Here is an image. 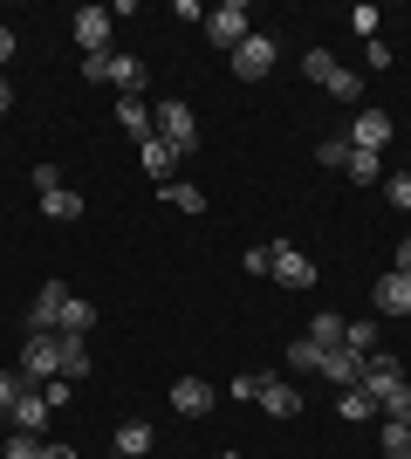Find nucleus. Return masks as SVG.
Segmentation results:
<instances>
[{"label": "nucleus", "mask_w": 411, "mask_h": 459, "mask_svg": "<svg viewBox=\"0 0 411 459\" xmlns=\"http://www.w3.org/2000/svg\"><path fill=\"white\" fill-rule=\"evenodd\" d=\"M0 459H41V439H35V432H7Z\"/></svg>", "instance_id": "28"}, {"label": "nucleus", "mask_w": 411, "mask_h": 459, "mask_svg": "<svg viewBox=\"0 0 411 459\" xmlns=\"http://www.w3.org/2000/svg\"><path fill=\"white\" fill-rule=\"evenodd\" d=\"M21 391H35V384L21 377V370H0V411H14V404H21Z\"/></svg>", "instance_id": "29"}, {"label": "nucleus", "mask_w": 411, "mask_h": 459, "mask_svg": "<svg viewBox=\"0 0 411 459\" xmlns=\"http://www.w3.org/2000/svg\"><path fill=\"white\" fill-rule=\"evenodd\" d=\"M268 69H274V41H268V35H247V41H240V48H234V76L261 82V76H268Z\"/></svg>", "instance_id": "8"}, {"label": "nucleus", "mask_w": 411, "mask_h": 459, "mask_svg": "<svg viewBox=\"0 0 411 459\" xmlns=\"http://www.w3.org/2000/svg\"><path fill=\"white\" fill-rule=\"evenodd\" d=\"M41 459H76V446H56V439H48V446H41Z\"/></svg>", "instance_id": "40"}, {"label": "nucleus", "mask_w": 411, "mask_h": 459, "mask_svg": "<svg viewBox=\"0 0 411 459\" xmlns=\"http://www.w3.org/2000/svg\"><path fill=\"white\" fill-rule=\"evenodd\" d=\"M82 76H90V82H110V56H82Z\"/></svg>", "instance_id": "36"}, {"label": "nucleus", "mask_w": 411, "mask_h": 459, "mask_svg": "<svg viewBox=\"0 0 411 459\" xmlns=\"http://www.w3.org/2000/svg\"><path fill=\"white\" fill-rule=\"evenodd\" d=\"M41 212L69 227V220H82V199H76V192H69V186H56V192H41Z\"/></svg>", "instance_id": "19"}, {"label": "nucleus", "mask_w": 411, "mask_h": 459, "mask_svg": "<svg viewBox=\"0 0 411 459\" xmlns=\"http://www.w3.org/2000/svg\"><path fill=\"white\" fill-rule=\"evenodd\" d=\"M371 308L377 316H411V274H377V288H371Z\"/></svg>", "instance_id": "6"}, {"label": "nucleus", "mask_w": 411, "mask_h": 459, "mask_svg": "<svg viewBox=\"0 0 411 459\" xmlns=\"http://www.w3.org/2000/svg\"><path fill=\"white\" fill-rule=\"evenodd\" d=\"M384 199H391L398 212H411V172H391V178H384Z\"/></svg>", "instance_id": "33"}, {"label": "nucleus", "mask_w": 411, "mask_h": 459, "mask_svg": "<svg viewBox=\"0 0 411 459\" xmlns=\"http://www.w3.org/2000/svg\"><path fill=\"white\" fill-rule=\"evenodd\" d=\"M364 364H371V357H356V350H330V357H322V377H330L336 391H364Z\"/></svg>", "instance_id": "11"}, {"label": "nucleus", "mask_w": 411, "mask_h": 459, "mask_svg": "<svg viewBox=\"0 0 411 459\" xmlns=\"http://www.w3.org/2000/svg\"><path fill=\"white\" fill-rule=\"evenodd\" d=\"M343 172L356 178V186H384V165H377V152H350V165Z\"/></svg>", "instance_id": "25"}, {"label": "nucleus", "mask_w": 411, "mask_h": 459, "mask_svg": "<svg viewBox=\"0 0 411 459\" xmlns=\"http://www.w3.org/2000/svg\"><path fill=\"white\" fill-rule=\"evenodd\" d=\"M48 411H56V404H48V391H21V404L7 411V425H14V432H35V439H41Z\"/></svg>", "instance_id": "13"}, {"label": "nucleus", "mask_w": 411, "mask_h": 459, "mask_svg": "<svg viewBox=\"0 0 411 459\" xmlns=\"http://www.w3.org/2000/svg\"><path fill=\"white\" fill-rule=\"evenodd\" d=\"M117 453H124V459H144V453H151V425H144V419L117 425Z\"/></svg>", "instance_id": "21"}, {"label": "nucleus", "mask_w": 411, "mask_h": 459, "mask_svg": "<svg viewBox=\"0 0 411 459\" xmlns=\"http://www.w3.org/2000/svg\"><path fill=\"white\" fill-rule=\"evenodd\" d=\"M398 274H411V240H398V261H391Z\"/></svg>", "instance_id": "41"}, {"label": "nucleus", "mask_w": 411, "mask_h": 459, "mask_svg": "<svg viewBox=\"0 0 411 459\" xmlns=\"http://www.w3.org/2000/svg\"><path fill=\"white\" fill-rule=\"evenodd\" d=\"M343 137H350V152H384V144H391V117L384 110H356V124Z\"/></svg>", "instance_id": "7"}, {"label": "nucleus", "mask_w": 411, "mask_h": 459, "mask_svg": "<svg viewBox=\"0 0 411 459\" xmlns=\"http://www.w3.org/2000/svg\"><path fill=\"white\" fill-rule=\"evenodd\" d=\"M274 268V247H247V274H268Z\"/></svg>", "instance_id": "38"}, {"label": "nucleus", "mask_w": 411, "mask_h": 459, "mask_svg": "<svg viewBox=\"0 0 411 459\" xmlns=\"http://www.w3.org/2000/svg\"><path fill=\"white\" fill-rule=\"evenodd\" d=\"M62 377L69 384L90 377V336H62Z\"/></svg>", "instance_id": "17"}, {"label": "nucleus", "mask_w": 411, "mask_h": 459, "mask_svg": "<svg viewBox=\"0 0 411 459\" xmlns=\"http://www.w3.org/2000/svg\"><path fill=\"white\" fill-rule=\"evenodd\" d=\"M322 357H330V350L309 343V336H295V343H288V370H315V377H322Z\"/></svg>", "instance_id": "23"}, {"label": "nucleus", "mask_w": 411, "mask_h": 459, "mask_svg": "<svg viewBox=\"0 0 411 459\" xmlns=\"http://www.w3.org/2000/svg\"><path fill=\"white\" fill-rule=\"evenodd\" d=\"M151 124H158V137H165V144H172L178 158H185V152H199V117L185 110L178 96H165V103H158V117H151Z\"/></svg>", "instance_id": "1"}, {"label": "nucleus", "mask_w": 411, "mask_h": 459, "mask_svg": "<svg viewBox=\"0 0 411 459\" xmlns=\"http://www.w3.org/2000/svg\"><path fill=\"white\" fill-rule=\"evenodd\" d=\"M247 35H254V14H247L240 0H227V7H213V14H206V41H213V48H227V56H234Z\"/></svg>", "instance_id": "3"}, {"label": "nucleus", "mask_w": 411, "mask_h": 459, "mask_svg": "<svg viewBox=\"0 0 411 459\" xmlns=\"http://www.w3.org/2000/svg\"><path fill=\"white\" fill-rule=\"evenodd\" d=\"M343 329H350V323L322 308V316H315V323H309V343H322V350H343Z\"/></svg>", "instance_id": "22"}, {"label": "nucleus", "mask_w": 411, "mask_h": 459, "mask_svg": "<svg viewBox=\"0 0 411 459\" xmlns=\"http://www.w3.org/2000/svg\"><path fill=\"white\" fill-rule=\"evenodd\" d=\"M158 199L178 206V212H206V192H199V186H158Z\"/></svg>", "instance_id": "24"}, {"label": "nucleus", "mask_w": 411, "mask_h": 459, "mask_svg": "<svg viewBox=\"0 0 411 459\" xmlns=\"http://www.w3.org/2000/svg\"><path fill=\"white\" fill-rule=\"evenodd\" d=\"M274 281H281V288H315V261H309V254H302V247H274Z\"/></svg>", "instance_id": "9"}, {"label": "nucleus", "mask_w": 411, "mask_h": 459, "mask_svg": "<svg viewBox=\"0 0 411 459\" xmlns=\"http://www.w3.org/2000/svg\"><path fill=\"white\" fill-rule=\"evenodd\" d=\"M172 411L178 419H206V411H213V384L206 377H178L172 384Z\"/></svg>", "instance_id": "10"}, {"label": "nucleus", "mask_w": 411, "mask_h": 459, "mask_svg": "<svg viewBox=\"0 0 411 459\" xmlns=\"http://www.w3.org/2000/svg\"><path fill=\"white\" fill-rule=\"evenodd\" d=\"M261 384H268V377H254V370H240V377H234V398H261Z\"/></svg>", "instance_id": "37"}, {"label": "nucleus", "mask_w": 411, "mask_h": 459, "mask_svg": "<svg viewBox=\"0 0 411 459\" xmlns=\"http://www.w3.org/2000/svg\"><path fill=\"white\" fill-rule=\"evenodd\" d=\"M350 28H356L364 41H377V7H371V0H364V7H350Z\"/></svg>", "instance_id": "35"}, {"label": "nucleus", "mask_w": 411, "mask_h": 459, "mask_svg": "<svg viewBox=\"0 0 411 459\" xmlns=\"http://www.w3.org/2000/svg\"><path fill=\"white\" fill-rule=\"evenodd\" d=\"M384 453H391V459H411V425H384Z\"/></svg>", "instance_id": "34"}, {"label": "nucleus", "mask_w": 411, "mask_h": 459, "mask_svg": "<svg viewBox=\"0 0 411 459\" xmlns=\"http://www.w3.org/2000/svg\"><path fill=\"white\" fill-rule=\"evenodd\" d=\"M117 131H131L137 144H151V137H158L151 110H144V96H117Z\"/></svg>", "instance_id": "14"}, {"label": "nucleus", "mask_w": 411, "mask_h": 459, "mask_svg": "<svg viewBox=\"0 0 411 459\" xmlns=\"http://www.w3.org/2000/svg\"><path fill=\"white\" fill-rule=\"evenodd\" d=\"M315 158H322V165H336V172H343V165H350V137H322V144H315Z\"/></svg>", "instance_id": "32"}, {"label": "nucleus", "mask_w": 411, "mask_h": 459, "mask_svg": "<svg viewBox=\"0 0 411 459\" xmlns=\"http://www.w3.org/2000/svg\"><path fill=\"white\" fill-rule=\"evenodd\" d=\"M14 370L35 384V391H41V384H56L62 377V336H28V350H21Z\"/></svg>", "instance_id": "2"}, {"label": "nucleus", "mask_w": 411, "mask_h": 459, "mask_svg": "<svg viewBox=\"0 0 411 459\" xmlns=\"http://www.w3.org/2000/svg\"><path fill=\"white\" fill-rule=\"evenodd\" d=\"M69 35H76L82 56H110V7H82V14L69 21Z\"/></svg>", "instance_id": "5"}, {"label": "nucleus", "mask_w": 411, "mask_h": 459, "mask_svg": "<svg viewBox=\"0 0 411 459\" xmlns=\"http://www.w3.org/2000/svg\"><path fill=\"white\" fill-rule=\"evenodd\" d=\"M62 308H69V288H62V281H41V295L28 302V336H56Z\"/></svg>", "instance_id": "4"}, {"label": "nucleus", "mask_w": 411, "mask_h": 459, "mask_svg": "<svg viewBox=\"0 0 411 459\" xmlns=\"http://www.w3.org/2000/svg\"><path fill=\"white\" fill-rule=\"evenodd\" d=\"M110 90H117V96H144V62L110 48Z\"/></svg>", "instance_id": "16"}, {"label": "nucleus", "mask_w": 411, "mask_h": 459, "mask_svg": "<svg viewBox=\"0 0 411 459\" xmlns=\"http://www.w3.org/2000/svg\"><path fill=\"white\" fill-rule=\"evenodd\" d=\"M90 323H97V308L82 302V295H69V308H62V323H56V336H90Z\"/></svg>", "instance_id": "20"}, {"label": "nucleus", "mask_w": 411, "mask_h": 459, "mask_svg": "<svg viewBox=\"0 0 411 459\" xmlns=\"http://www.w3.org/2000/svg\"><path fill=\"white\" fill-rule=\"evenodd\" d=\"M261 411H268V419H295V411H302V391L281 384V377H268L261 384Z\"/></svg>", "instance_id": "15"}, {"label": "nucleus", "mask_w": 411, "mask_h": 459, "mask_svg": "<svg viewBox=\"0 0 411 459\" xmlns=\"http://www.w3.org/2000/svg\"><path fill=\"white\" fill-rule=\"evenodd\" d=\"M377 411H384L391 425H411V377L391 384V391H377Z\"/></svg>", "instance_id": "18"}, {"label": "nucleus", "mask_w": 411, "mask_h": 459, "mask_svg": "<svg viewBox=\"0 0 411 459\" xmlns=\"http://www.w3.org/2000/svg\"><path fill=\"white\" fill-rule=\"evenodd\" d=\"M343 350L371 357V350H377V323H350V329H343Z\"/></svg>", "instance_id": "27"}, {"label": "nucleus", "mask_w": 411, "mask_h": 459, "mask_svg": "<svg viewBox=\"0 0 411 459\" xmlns=\"http://www.w3.org/2000/svg\"><path fill=\"white\" fill-rule=\"evenodd\" d=\"M0 110H14V82L0 76Z\"/></svg>", "instance_id": "42"}, {"label": "nucleus", "mask_w": 411, "mask_h": 459, "mask_svg": "<svg viewBox=\"0 0 411 459\" xmlns=\"http://www.w3.org/2000/svg\"><path fill=\"white\" fill-rule=\"evenodd\" d=\"M302 69H309V76H315V82H330V76H336V69H343V62H336V56H330V48H309V56H302Z\"/></svg>", "instance_id": "31"}, {"label": "nucleus", "mask_w": 411, "mask_h": 459, "mask_svg": "<svg viewBox=\"0 0 411 459\" xmlns=\"http://www.w3.org/2000/svg\"><path fill=\"white\" fill-rule=\"evenodd\" d=\"M336 411H343V419H350V425H364V419H371V411H377V404L364 398V391H343V398H336Z\"/></svg>", "instance_id": "30"}, {"label": "nucleus", "mask_w": 411, "mask_h": 459, "mask_svg": "<svg viewBox=\"0 0 411 459\" xmlns=\"http://www.w3.org/2000/svg\"><path fill=\"white\" fill-rule=\"evenodd\" d=\"M322 90H330L336 103H356V96H364V76H356V69H336V76L322 82Z\"/></svg>", "instance_id": "26"}, {"label": "nucleus", "mask_w": 411, "mask_h": 459, "mask_svg": "<svg viewBox=\"0 0 411 459\" xmlns=\"http://www.w3.org/2000/svg\"><path fill=\"white\" fill-rule=\"evenodd\" d=\"M137 165H144V178H151V186H172V172H178V152L165 144V137H151V144H137Z\"/></svg>", "instance_id": "12"}, {"label": "nucleus", "mask_w": 411, "mask_h": 459, "mask_svg": "<svg viewBox=\"0 0 411 459\" xmlns=\"http://www.w3.org/2000/svg\"><path fill=\"white\" fill-rule=\"evenodd\" d=\"M14 48H21V41H14V28H7V21H0V69H7V62H14Z\"/></svg>", "instance_id": "39"}]
</instances>
